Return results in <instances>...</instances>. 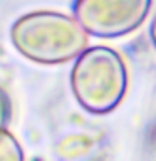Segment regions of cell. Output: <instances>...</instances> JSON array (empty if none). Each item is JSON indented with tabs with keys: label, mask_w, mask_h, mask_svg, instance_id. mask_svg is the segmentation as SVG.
<instances>
[{
	"label": "cell",
	"mask_w": 156,
	"mask_h": 161,
	"mask_svg": "<svg viewBox=\"0 0 156 161\" xmlns=\"http://www.w3.org/2000/svg\"><path fill=\"white\" fill-rule=\"evenodd\" d=\"M70 84L75 99L86 109L94 113L111 109L123 89V70L118 57L103 47L81 54L70 74Z\"/></svg>",
	"instance_id": "obj_2"
},
{
	"label": "cell",
	"mask_w": 156,
	"mask_h": 161,
	"mask_svg": "<svg viewBox=\"0 0 156 161\" xmlns=\"http://www.w3.org/2000/svg\"><path fill=\"white\" fill-rule=\"evenodd\" d=\"M10 118H12V103L8 94L0 87V129H7Z\"/></svg>",
	"instance_id": "obj_4"
},
{
	"label": "cell",
	"mask_w": 156,
	"mask_h": 161,
	"mask_svg": "<svg viewBox=\"0 0 156 161\" xmlns=\"http://www.w3.org/2000/svg\"><path fill=\"white\" fill-rule=\"evenodd\" d=\"M10 40L24 57L39 64H62L82 52L86 34L77 20L57 12L27 14L10 29Z\"/></svg>",
	"instance_id": "obj_1"
},
{
	"label": "cell",
	"mask_w": 156,
	"mask_h": 161,
	"mask_svg": "<svg viewBox=\"0 0 156 161\" xmlns=\"http://www.w3.org/2000/svg\"><path fill=\"white\" fill-rule=\"evenodd\" d=\"M0 161H24L19 141L7 129H0Z\"/></svg>",
	"instance_id": "obj_3"
}]
</instances>
